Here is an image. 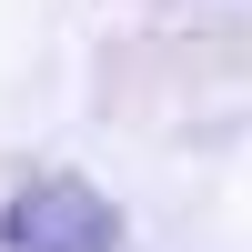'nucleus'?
<instances>
[{"mask_svg":"<svg viewBox=\"0 0 252 252\" xmlns=\"http://www.w3.org/2000/svg\"><path fill=\"white\" fill-rule=\"evenodd\" d=\"M111 242H121V212L71 172L20 182L10 212H0V252H111Z\"/></svg>","mask_w":252,"mask_h":252,"instance_id":"f257e3e1","label":"nucleus"}]
</instances>
